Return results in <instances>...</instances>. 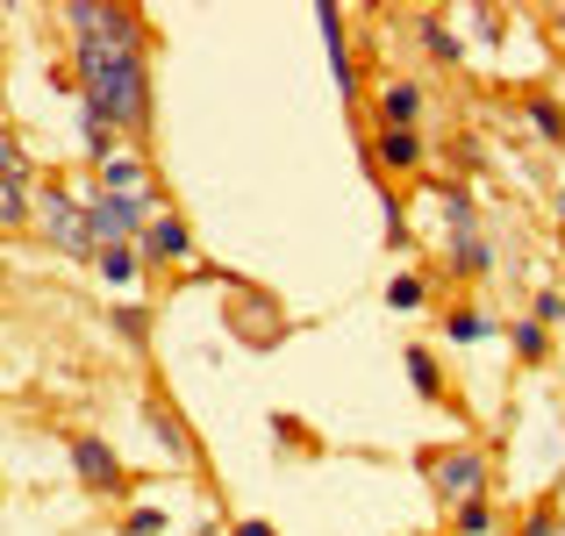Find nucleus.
Segmentation results:
<instances>
[{
	"label": "nucleus",
	"instance_id": "nucleus-16",
	"mask_svg": "<svg viewBox=\"0 0 565 536\" xmlns=\"http://www.w3.org/2000/svg\"><path fill=\"white\" fill-rule=\"evenodd\" d=\"M0 179L29 186V158H22V143H14V129H0Z\"/></svg>",
	"mask_w": 565,
	"mask_h": 536
},
{
	"label": "nucleus",
	"instance_id": "nucleus-14",
	"mask_svg": "<svg viewBox=\"0 0 565 536\" xmlns=\"http://www.w3.org/2000/svg\"><path fill=\"white\" fill-rule=\"evenodd\" d=\"M100 279H108V287H129V279H137V250H129V244L100 250Z\"/></svg>",
	"mask_w": 565,
	"mask_h": 536
},
{
	"label": "nucleus",
	"instance_id": "nucleus-8",
	"mask_svg": "<svg viewBox=\"0 0 565 536\" xmlns=\"http://www.w3.org/2000/svg\"><path fill=\"white\" fill-rule=\"evenodd\" d=\"M380 165H394V172H415L423 165V137H415V129H380Z\"/></svg>",
	"mask_w": 565,
	"mask_h": 536
},
{
	"label": "nucleus",
	"instance_id": "nucleus-21",
	"mask_svg": "<svg viewBox=\"0 0 565 536\" xmlns=\"http://www.w3.org/2000/svg\"><path fill=\"white\" fill-rule=\"evenodd\" d=\"M523 536H558V508H552V501H537V515L523 523Z\"/></svg>",
	"mask_w": 565,
	"mask_h": 536
},
{
	"label": "nucleus",
	"instance_id": "nucleus-1",
	"mask_svg": "<svg viewBox=\"0 0 565 536\" xmlns=\"http://www.w3.org/2000/svg\"><path fill=\"white\" fill-rule=\"evenodd\" d=\"M72 72H79V100L94 115H108L115 129H151V72H143L137 8H115L100 36H79Z\"/></svg>",
	"mask_w": 565,
	"mask_h": 536
},
{
	"label": "nucleus",
	"instance_id": "nucleus-11",
	"mask_svg": "<svg viewBox=\"0 0 565 536\" xmlns=\"http://www.w3.org/2000/svg\"><path fill=\"white\" fill-rule=\"evenodd\" d=\"M451 265H458V279H480L487 265H494V250H487L480 236H451Z\"/></svg>",
	"mask_w": 565,
	"mask_h": 536
},
{
	"label": "nucleus",
	"instance_id": "nucleus-9",
	"mask_svg": "<svg viewBox=\"0 0 565 536\" xmlns=\"http://www.w3.org/2000/svg\"><path fill=\"white\" fill-rule=\"evenodd\" d=\"M100 193H122V201H143V165H137V158H108V165H100Z\"/></svg>",
	"mask_w": 565,
	"mask_h": 536
},
{
	"label": "nucleus",
	"instance_id": "nucleus-22",
	"mask_svg": "<svg viewBox=\"0 0 565 536\" xmlns=\"http://www.w3.org/2000/svg\"><path fill=\"white\" fill-rule=\"evenodd\" d=\"M122 529H129V536H158V529H166V515H158V508H137Z\"/></svg>",
	"mask_w": 565,
	"mask_h": 536
},
{
	"label": "nucleus",
	"instance_id": "nucleus-18",
	"mask_svg": "<svg viewBox=\"0 0 565 536\" xmlns=\"http://www.w3.org/2000/svg\"><path fill=\"white\" fill-rule=\"evenodd\" d=\"M530 122H537V137H552V143H565V115L552 108V100H530Z\"/></svg>",
	"mask_w": 565,
	"mask_h": 536
},
{
	"label": "nucleus",
	"instance_id": "nucleus-4",
	"mask_svg": "<svg viewBox=\"0 0 565 536\" xmlns=\"http://www.w3.org/2000/svg\"><path fill=\"white\" fill-rule=\"evenodd\" d=\"M429 486H437V501H480V486H487V458H480V443H451L444 458H429Z\"/></svg>",
	"mask_w": 565,
	"mask_h": 536
},
{
	"label": "nucleus",
	"instance_id": "nucleus-25",
	"mask_svg": "<svg viewBox=\"0 0 565 536\" xmlns=\"http://www.w3.org/2000/svg\"><path fill=\"white\" fill-rule=\"evenodd\" d=\"M558 215H565V186H558Z\"/></svg>",
	"mask_w": 565,
	"mask_h": 536
},
{
	"label": "nucleus",
	"instance_id": "nucleus-27",
	"mask_svg": "<svg viewBox=\"0 0 565 536\" xmlns=\"http://www.w3.org/2000/svg\"><path fill=\"white\" fill-rule=\"evenodd\" d=\"M558 322H565V315H558Z\"/></svg>",
	"mask_w": 565,
	"mask_h": 536
},
{
	"label": "nucleus",
	"instance_id": "nucleus-5",
	"mask_svg": "<svg viewBox=\"0 0 565 536\" xmlns=\"http://www.w3.org/2000/svg\"><path fill=\"white\" fill-rule=\"evenodd\" d=\"M72 472H79V486H94V494H122V458L100 437H72Z\"/></svg>",
	"mask_w": 565,
	"mask_h": 536
},
{
	"label": "nucleus",
	"instance_id": "nucleus-23",
	"mask_svg": "<svg viewBox=\"0 0 565 536\" xmlns=\"http://www.w3.org/2000/svg\"><path fill=\"white\" fill-rule=\"evenodd\" d=\"M115 330H122L129 344H143V308H122V315H115Z\"/></svg>",
	"mask_w": 565,
	"mask_h": 536
},
{
	"label": "nucleus",
	"instance_id": "nucleus-12",
	"mask_svg": "<svg viewBox=\"0 0 565 536\" xmlns=\"http://www.w3.org/2000/svg\"><path fill=\"white\" fill-rule=\"evenodd\" d=\"M408 379H415V386H423V394H429V400H444V372H437V357H429L423 344H408Z\"/></svg>",
	"mask_w": 565,
	"mask_h": 536
},
{
	"label": "nucleus",
	"instance_id": "nucleus-3",
	"mask_svg": "<svg viewBox=\"0 0 565 536\" xmlns=\"http://www.w3.org/2000/svg\"><path fill=\"white\" fill-rule=\"evenodd\" d=\"M86 229H94V244L100 250H115V244H129V236H143L151 229V201H122V193H86Z\"/></svg>",
	"mask_w": 565,
	"mask_h": 536
},
{
	"label": "nucleus",
	"instance_id": "nucleus-13",
	"mask_svg": "<svg viewBox=\"0 0 565 536\" xmlns=\"http://www.w3.org/2000/svg\"><path fill=\"white\" fill-rule=\"evenodd\" d=\"M544 330H552V322H537V315H530V322H515V357L544 365V351H552V336H544Z\"/></svg>",
	"mask_w": 565,
	"mask_h": 536
},
{
	"label": "nucleus",
	"instance_id": "nucleus-20",
	"mask_svg": "<svg viewBox=\"0 0 565 536\" xmlns=\"http://www.w3.org/2000/svg\"><path fill=\"white\" fill-rule=\"evenodd\" d=\"M451 336H458V344H480V336H487V315H480V308H458V315H451Z\"/></svg>",
	"mask_w": 565,
	"mask_h": 536
},
{
	"label": "nucleus",
	"instance_id": "nucleus-2",
	"mask_svg": "<svg viewBox=\"0 0 565 536\" xmlns=\"http://www.w3.org/2000/svg\"><path fill=\"white\" fill-rule=\"evenodd\" d=\"M36 222H43V236H51L65 258H86V250H94V229H86V201H72L57 179L36 193Z\"/></svg>",
	"mask_w": 565,
	"mask_h": 536
},
{
	"label": "nucleus",
	"instance_id": "nucleus-6",
	"mask_svg": "<svg viewBox=\"0 0 565 536\" xmlns=\"http://www.w3.org/2000/svg\"><path fill=\"white\" fill-rule=\"evenodd\" d=\"M423 86L415 79H386L380 86V129H415V115H423Z\"/></svg>",
	"mask_w": 565,
	"mask_h": 536
},
{
	"label": "nucleus",
	"instance_id": "nucleus-15",
	"mask_svg": "<svg viewBox=\"0 0 565 536\" xmlns=\"http://www.w3.org/2000/svg\"><path fill=\"white\" fill-rule=\"evenodd\" d=\"M451 529H458V536H487V529H494V508H487V494L466 501V508L451 515Z\"/></svg>",
	"mask_w": 565,
	"mask_h": 536
},
{
	"label": "nucleus",
	"instance_id": "nucleus-7",
	"mask_svg": "<svg viewBox=\"0 0 565 536\" xmlns=\"http://www.w3.org/2000/svg\"><path fill=\"white\" fill-rule=\"evenodd\" d=\"M186 250H193V229H186V222L180 215H151V229H143V258L166 265V258H186Z\"/></svg>",
	"mask_w": 565,
	"mask_h": 536
},
{
	"label": "nucleus",
	"instance_id": "nucleus-26",
	"mask_svg": "<svg viewBox=\"0 0 565 536\" xmlns=\"http://www.w3.org/2000/svg\"><path fill=\"white\" fill-rule=\"evenodd\" d=\"M201 536H215V529H201Z\"/></svg>",
	"mask_w": 565,
	"mask_h": 536
},
{
	"label": "nucleus",
	"instance_id": "nucleus-10",
	"mask_svg": "<svg viewBox=\"0 0 565 536\" xmlns=\"http://www.w3.org/2000/svg\"><path fill=\"white\" fill-rule=\"evenodd\" d=\"M423 51L437 57V65H458V57H466V43H458V29H451V22H437V14H423Z\"/></svg>",
	"mask_w": 565,
	"mask_h": 536
},
{
	"label": "nucleus",
	"instance_id": "nucleus-24",
	"mask_svg": "<svg viewBox=\"0 0 565 536\" xmlns=\"http://www.w3.org/2000/svg\"><path fill=\"white\" fill-rule=\"evenodd\" d=\"M236 536H279L273 523H236Z\"/></svg>",
	"mask_w": 565,
	"mask_h": 536
},
{
	"label": "nucleus",
	"instance_id": "nucleus-19",
	"mask_svg": "<svg viewBox=\"0 0 565 536\" xmlns=\"http://www.w3.org/2000/svg\"><path fill=\"white\" fill-rule=\"evenodd\" d=\"M386 301H394V308H423V279H415V272L386 279Z\"/></svg>",
	"mask_w": 565,
	"mask_h": 536
},
{
	"label": "nucleus",
	"instance_id": "nucleus-17",
	"mask_svg": "<svg viewBox=\"0 0 565 536\" xmlns=\"http://www.w3.org/2000/svg\"><path fill=\"white\" fill-rule=\"evenodd\" d=\"M0 222H29V186L0 179Z\"/></svg>",
	"mask_w": 565,
	"mask_h": 536
}]
</instances>
